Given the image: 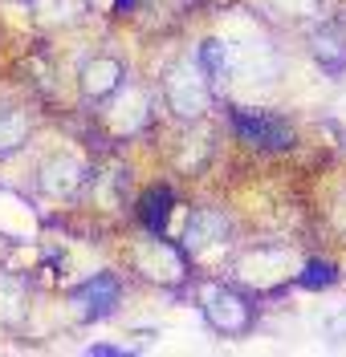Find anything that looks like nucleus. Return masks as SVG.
<instances>
[{"label": "nucleus", "mask_w": 346, "mask_h": 357, "mask_svg": "<svg viewBox=\"0 0 346 357\" xmlns=\"http://www.w3.org/2000/svg\"><path fill=\"white\" fill-rule=\"evenodd\" d=\"M232 126L240 130V138H249V142L265 146V151H289V142H294L289 126H281L277 118L257 114V110H232Z\"/></svg>", "instance_id": "nucleus-1"}, {"label": "nucleus", "mask_w": 346, "mask_h": 357, "mask_svg": "<svg viewBox=\"0 0 346 357\" xmlns=\"http://www.w3.org/2000/svg\"><path fill=\"white\" fill-rule=\"evenodd\" d=\"M138 220L147 223L151 231H163L171 220V187H151L143 203H138Z\"/></svg>", "instance_id": "nucleus-2"}, {"label": "nucleus", "mask_w": 346, "mask_h": 357, "mask_svg": "<svg viewBox=\"0 0 346 357\" xmlns=\"http://www.w3.org/2000/svg\"><path fill=\"white\" fill-rule=\"evenodd\" d=\"M82 296L90 301V317H106V312L115 309V301H118V280L115 276H94L90 284L82 289Z\"/></svg>", "instance_id": "nucleus-3"}, {"label": "nucleus", "mask_w": 346, "mask_h": 357, "mask_svg": "<svg viewBox=\"0 0 346 357\" xmlns=\"http://www.w3.org/2000/svg\"><path fill=\"white\" fill-rule=\"evenodd\" d=\"M301 284H305V289H326V284H334V264H322V260L305 264V272H301Z\"/></svg>", "instance_id": "nucleus-4"}, {"label": "nucleus", "mask_w": 346, "mask_h": 357, "mask_svg": "<svg viewBox=\"0 0 346 357\" xmlns=\"http://www.w3.org/2000/svg\"><path fill=\"white\" fill-rule=\"evenodd\" d=\"M90 354H98V357H118L122 349H115V345H94Z\"/></svg>", "instance_id": "nucleus-5"}, {"label": "nucleus", "mask_w": 346, "mask_h": 357, "mask_svg": "<svg viewBox=\"0 0 346 357\" xmlns=\"http://www.w3.org/2000/svg\"><path fill=\"white\" fill-rule=\"evenodd\" d=\"M131 4H135V0H115V8H118V13H122V8H131Z\"/></svg>", "instance_id": "nucleus-6"}]
</instances>
